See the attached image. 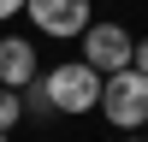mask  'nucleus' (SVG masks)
I'll return each instance as SVG.
<instances>
[{"label": "nucleus", "instance_id": "39448f33", "mask_svg": "<svg viewBox=\"0 0 148 142\" xmlns=\"http://www.w3.org/2000/svg\"><path fill=\"white\" fill-rule=\"evenodd\" d=\"M42 77L36 71V42L30 36H0V89H30V83Z\"/></svg>", "mask_w": 148, "mask_h": 142}, {"label": "nucleus", "instance_id": "9d476101", "mask_svg": "<svg viewBox=\"0 0 148 142\" xmlns=\"http://www.w3.org/2000/svg\"><path fill=\"white\" fill-rule=\"evenodd\" d=\"M0 142H6V136H0Z\"/></svg>", "mask_w": 148, "mask_h": 142}, {"label": "nucleus", "instance_id": "f257e3e1", "mask_svg": "<svg viewBox=\"0 0 148 142\" xmlns=\"http://www.w3.org/2000/svg\"><path fill=\"white\" fill-rule=\"evenodd\" d=\"M42 95L59 118H83L101 106V71H89L83 59H65V65L42 71Z\"/></svg>", "mask_w": 148, "mask_h": 142}, {"label": "nucleus", "instance_id": "0eeeda50", "mask_svg": "<svg viewBox=\"0 0 148 142\" xmlns=\"http://www.w3.org/2000/svg\"><path fill=\"white\" fill-rule=\"evenodd\" d=\"M130 71L148 77V36H136V47H130Z\"/></svg>", "mask_w": 148, "mask_h": 142}, {"label": "nucleus", "instance_id": "6e6552de", "mask_svg": "<svg viewBox=\"0 0 148 142\" xmlns=\"http://www.w3.org/2000/svg\"><path fill=\"white\" fill-rule=\"evenodd\" d=\"M18 12H24V0H0V24H6V18H18Z\"/></svg>", "mask_w": 148, "mask_h": 142}, {"label": "nucleus", "instance_id": "7ed1b4c3", "mask_svg": "<svg viewBox=\"0 0 148 142\" xmlns=\"http://www.w3.org/2000/svg\"><path fill=\"white\" fill-rule=\"evenodd\" d=\"M24 18L53 42H77L95 24V12H89V0H24Z\"/></svg>", "mask_w": 148, "mask_h": 142}, {"label": "nucleus", "instance_id": "423d86ee", "mask_svg": "<svg viewBox=\"0 0 148 142\" xmlns=\"http://www.w3.org/2000/svg\"><path fill=\"white\" fill-rule=\"evenodd\" d=\"M18 118H24V106H18V95H12V89H0V136H6V130L18 124Z\"/></svg>", "mask_w": 148, "mask_h": 142}, {"label": "nucleus", "instance_id": "9b49d317", "mask_svg": "<svg viewBox=\"0 0 148 142\" xmlns=\"http://www.w3.org/2000/svg\"><path fill=\"white\" fill-rule=\"evenodd\" d=\"M142 130H148V124H142Z\"/></svg>", "mask_w": 148, "mask_h": 142}, {"label": "nucleus", "instance_id": "1a4fd4ad", "mask_svg": "<svg viewBox=\"0 0 148 142\" xmlns=\"http://www.w3.org/2000/svg\"><path fill=\"white\" fill-rule=\"evenodd\" d=\"M125 142H148V136H125Z\"/></svg>", "mask_w": 148, "mask_h": 142}, {"label": "nucleus", "instance_id": "20e7f679", "mask_svg": "<svg viewBox=\"0 0 148 142\" xmlns=\"http://www.w3.org/2000/svg\"><path fill=\"white\" fill-rule=\"evenodd\" d=\"M130 47H136V36H130L125 24H101L95 18L89 30H83V65L101 71V77H113V71L130 65Z\"/></svg>", "mask_w": 148, "mask_h": 142}, {"label": "nucleus", "instance_id": "f03ea898", "mask_svg": "<svg viewBox=\"0 0 148 142\" xmlns=\"http://www.w3.org/2000/svg\"><path fill=\"white\" fill-rule=\"evenodd\" d=\"M101 113L113 130H142L148 124V77L142 71H113V77H101Z\"/></svg>", "mask_w": 148, "mask_h": 142}]
</instances>
